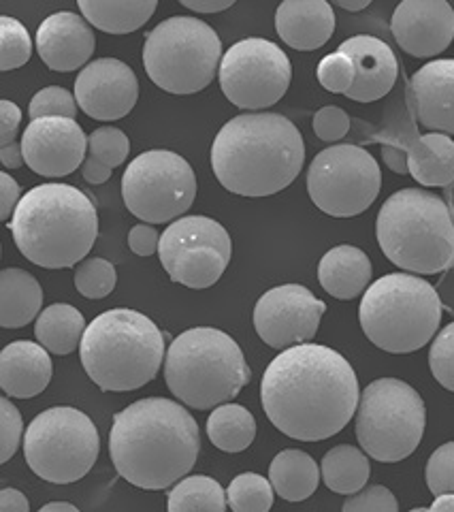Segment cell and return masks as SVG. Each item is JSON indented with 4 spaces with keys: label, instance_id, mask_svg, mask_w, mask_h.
<instances>
[{
    "label": "cell",
    "instance_id": "11a10c76",
    "mask_svg": "<svg viewBox=\"0 0 454 512\" xmlns=\"http://www.w3.org/2000/svg\"><path fill=\"white\" fill-rule=\"evenodd\" d=\"M39 512H79V508L69 502H52V504H45Z\"/></svg>",
    "mask_w": 454,
    "mask_h": 512
},
{
    "label": "cell",
    "instance_id": "9a60e30c",
    "mask_svg": "<svg viewBox=\"0 0 454 512\" xmlns=\"http://www.w3.org/2000/svg\"><path fill=\"white\" fill-rule=\"evenodd\" d=\"M218 79L222 94L235 107L258 114L282 101L293 82V67L280 45L254 37L243 39L224 52Z\"/></svg>",
    "mask_w": 454,
    "mask_h": 512
},
{
    "label": "cell",
    "instance_id": "7bdbcfd3",
    "mask_svg": "<svg viewBox=\"0 0 454 512\" xmlns=\"http://www.w3.org/2000/svg\"><path fill=\"white\" fill-rule=\"evenodd\" d=\"M342 512H399V504L393 491L374 485L350 495Z\"/></svg>",
    "mask_w": 454,
    "mask_h": 512
},
{
    "label": "cell",
    "instance_id": "e575fe53",
    "mask_svg": "<svg viewBox=\"0 0 454 512\" xmlns=\"http://www.w3.org/2000/svg\"><path fill=\"white\" fill-rule=\"evenodd\" d=\"M32 56V39L22 22L0 15V71L20 69Z\"/></svg>",
    "mask_w": 454,
    "mask_h": 512
},
{
    "label": "cell",
    "instance_id": "277c9868",
    "mask_svg": "<svg viewBox=\"0 0 454 512\" xmlns=\"http://www.w3.org/2000/svg\"><path fill=\"white\" fill-rule=\"evenodd\" d=\"M9 229L30 263L64 269L86 261L99 237V214L86 192L52 182L26 192Z\"/></svg>",
    "mask_w": 454,
    "mask_h": 512
},
{
    "label": "cell",
    "instance_id": "44dd1931",
    "mask_svg": "<svg viewBox=\"0 0 454 512\" xmlns=\"http://www.w3.org/2000/svg\"><path fill=\"white\" fill-rule=\"evenodd\" d=\"M356 69V79L352 88L346 92L350 101L356 103H374L393 90L399 62L395 52L382 39L371 35H356L339 45Z\"/></svg>",
    "mask_w": 454,
    "mask_h": 512
},
{
    "label": "cell",
    "instance_id": "7402d4cb",
    "mask_svg": "<svg viewBox=\"0 0 454 512\" xmlns=\"http://www.w3.org/2000/svg\"><path fill=\"white\" fill-rule=\"evenodd\" d=\"M416 120L433 133L454 135V60H433L410 82Z\"/></svg>",
    "mask_w": 454,
    "mask_h": 512
},
{
    "label": "cell",
    "instance_id": "8d00e7d4",
    "mask_svg": "<svg viewBox=\"0 0 454 512\" xmlns=\"http://www.w3.org/2000/svg\"><path fill=\"white\" fill-rule=\"evenodd\" d=\"M131 152V141L113 126H101L88 137V156L101 160L107 167H120Z\"/></svg>",
    "mask_w": 454,
    "mask_h": 512
},
{
    "label": "cell",
    "instance_id": "4fadbf2b",
    "mask_svg": "<svg viewBox=\"0 0 454 512\" xmlns=\"http://www.w3.org/2000/svg\"><path fill=\"white\" fill-rule=\"evenodd\" d=\"M382 171L376 158L359 146L327 148L307 169V192L320 212L352 218L367 212L380 195Z\"/></svg>",
    "mask_w": 454,
    "mask_h": 512
},
{
    "label": "cell",
    "instance_id": "bcb514c9",
    "mask_svg": "<svg viewBox=\"0 0 454 512\" xmlns=\"http://www.w3.org/2000/svg\"><path fill=\"white\" fill-rule=\"evenodd\" d=\"M22 122L20 107L11 101H0V148L9 146L18 135V126Z\"/></svg>",
    "mask_w": 454,
    "mask_h": 512
},
{
    "label": "cell",
    "instance_id": "b9f144b4",
    "mask_svg": "<svg viewBox=\"0 0 454 512\" xmlns=\"http://www.w3.org/2000/svg\"><path fill=\"white\" fill-rule=\"evenodd\" d=\"M0 423H3V431H0V463H7L18 451L24 434L22 414L11 404L9 397L0 402Z\"/></svg>",
    "mask_w": 454,
    "mask_h": 512
},
{
    "label": "cell",
    "instance_id": "6f0895ef",
    "mask_svg": "<svg viewBox=\"0 0 454 512\" xmlns=\"http://www.w3.org/2000/svg\"><path fill=\"white\" fill-rule=\"evenodd\" d=\"M410 512H427V508H414V510H410Z\"/></svg>",
    "mask_w": 454,
    "mask_h": 512
},
{
    "label": "cell",
    "instance_id": "d6986e66",
    "mask_svg": "<svg viewBox=\"0 0 454 512\" xmlns=\"http://www.w3.org/2000/svg\"><path fill=\"white\" fill-rule=\"evenodd\" d=\"M391 30L405 54L433 58L454 39V9L446 0H403L393 13Z\"/></svg>",
    "mask_w": 454,
    "mask_h": 512
},
{
    "label": "cell",
    "instance_id": "52a82bcc",
    "mask_svg": "<svg viewBox=\"0 0 454 512\" xmlns=\"http://www.w3.org/2000/svg\"><path fill=\"white\" fill-rule=\"evenodd\" d=\"M250 376L239 344L214 327H197L177 335L165 357L169 391L194 410H212L231 402L250 382Z\"/></svg>",
    "mask_w": 454,
    "mask_h": 512
},
{
    "label": "cell",
    "instance_id": "f1b7e54d",
    "mask_svg": "<svg viewBox=\"0 0 454 512\" xmlns=\"http://www.w3.org/2000/svg\"><path fill=\"white\" fill-rule=\"evenodd\" d=\"M318 463L297 448H288L280 455H275L269 466V480L286 502H303L312 498L320 483Z\"/></svg>",
    "mask_w": 454,
    "mask_h": 512
},
{
    "label": "cell",
    "instance_id": "c3c4849f",
    "mask_svg": "<svg viewBox=\"0 0 454 512\" xmlns=\"http://www.w3.org/2000/svg\"><path fill=\"white\" fill-rule=\"evenodd\" d=\"M382 158L386 167L399 173V175H405L410 173V165H408V150H405L403 146H399V143H384L382 146Z\"/></svg>",
    "mask_w": 454,
    "mask_h": 512
},
{
    "label": "cell",
    "instance_id": "30bf717a",
    "mask_svg": "<svg viewBox=\"0 0 454 512\" xmlns=\"http://www.w3.org/2000/svg\"><path fill=\"white\" fill-rule=\"evenodd\" d=\"M425 425V402L408 382L380 378L361 393L356 440L376 461L397 463L410 457L423 440Z\"/></svg>",
    "mask_w": 454,
    "mask_h": 512
},
{
    "label": "cell",
    "instance_id": "e0dca14e",
    "mask_svg": "<svg viewBox=\"0 0 454 512\" xmlns=\"http://www.w3.org/2000/svg\"><path fill=\"white\" fill-rule=\"evenodd\" d=\"M139 99V79L126 62L101 58L81 69L75 79L77 107L92 120L113 122L133 111Z\"/></svg>",
    "mask_w": 454,
    "mask_h": 512
},
{
    "label": "cell",
    "instance_id": "f35d334b",
    "mask_svg": "<svg viewBox=\"0 0 454 512\" xmlns=\"http://www.w3.org/2000/svg\"><path fill=\"white\" fill-rule=\"evenodd\" d=\"M429 367L433 378L454 393V323L446 325L431 344Z\"/></svg>",
    "mask_w": 454,
    "mask_h": 512
},
{
    "label": "cell",
    "instance_id": "9f6ffc18",
    "mask_svg": "<svg viewBox=\"0 0 454 512\" xmlns=\"http://www.w3.org/2000/svg\"><path fill=\"white\" fill-rule=\"evenodd\" d=\"M337 7L346 11H363L369 7V0H359V3H348V0H337Z\"/></svg>",
    "mask_w": 454,
    "mask_h": 512
},
{
    "label": "cell",
    "instance_id": "484cf974",
    "mask_svg": "<svg viewBox=\"0 0 454 512\" xmlns=\"http://www.w3.org/2000/svg\"><path fill=\"white\" fill-rule=\"evenodd\" d=\"M410 175L420 186H448L454 182V139L444 133H427L408 146Z\"/></svg>",
    "mask_w": 454,
    "mask_h": 512
},
{
    "label": "cell",
    "instance_id": "1f68e13d",
    "mask_svg": "<svg viewBox=\"0 0 454 512\" xmlns=\"http://www.w3.org/2000/svg\"><path fill=\"white\" fill-rule=\"evenodd\" d=\"M207 436L224 453H241L256 438V421L250 410L239 404L218 406L207 421Z\"/></svg>",
    "mask_w": 454,
    "mask_h": 512
},
{
    "label": "cell",
    "instance_id": "4dcf8cb0",
    "mask_svg": "<svg viewBox=\"0 0 454 512\" xmlns=\"http://www.w3.org/2000/svg\"><path fill=\"white\" fill-rule=\"evenodd\" d=\"M322 480L331 491L342 495L359 493L369 480L371 466L365 453H361L356 446H335L324 455L320 463Z\"/></svg>",
    "mask_w": 454,
    "mask_h": 512
},
{
    "label": "cell",
    "instance_id": "f907efd6",
    "mask_svg": "<svg viewBox=\"0 0 454 512\" xmlns=\"http://www.w3.org/2000/svg\"><path fill=\"white\" fill-rule=\"evenodd\" d=\"M0 512H28V500L18 489H3L0 491Z\"/></svg>",
    "mask_w": 454,
    "mask_h": 512
},
{
    "label": "cell",
    "instance_id": "d4e9b609",
    "mask_svg": "<svg viewBox=\"0 0 454 512\" xmlns=\"http://www.w3.org/2000/svg\"><path fill=\"white\" fill-rule=\"evenodd\" d=\"M371 274L369 256L356 246H337L318 263V282L331 297L350 301L367 291Z\"/></svg>",
    "mask_w": 454,
    "mask_h": 512
},
{
    "label": "cell",
    "instance_id": "4316f807",
    "mask_svg": "<svg viewBox=\"0 0 454 512\" xmlns=\"http://www.w3.org/2000/svg\"><path fill=\"white\" fill-rule=\"evenodd\" d=\"M43 306V291L37 278L18 267L0 274V325L22 329L30 325Z\"/></svg>",
    "mask_w": 454,
    "mask_h": 512
},
{
    "label": "cell",
    "instance_id": "7c38bea8",
    "mask_svg": "<svg viewBox=\"0 0 454 512\" xmlns=\"http://www.w3.org/2000/svg\"><path fill=\"white\" fill-rule=\"evenodd\" d=\"M197 197V178L188 160L171 150L139 154L122 178L126 210L141 222L162 224L184 216Z\"/></svg>",
    "mask_w": 454,
    "mask_h": 512
},
{
    "label": "cell",
    "instance_id": "ffe728a7",
    "mask_svg": "<svg viewBox=\"0 0 454 512\" xmlns=\"http://www.w3.org/2000/svg\"><path fill=\"white\" fill-rule=\"evenodd\" d=\"M96 39L84 15L58 11L45 18L37 30V52L56 73H71L88 67Z\"/></svg>",
    "mask_w": 454,
    "mask_h": 512
},
{
    "label": "cell",
    "instance_id": "2e32d148",
    "mask_svg": "<svg viewBox=\"0 0 454 512\" xmlns=\"http://www.w3.org/2000/svg\"><path fill=\"white\" fill-rule=\"evenodd\" d=\"M324 312L327 303L314 297L310 288L301 284L275 286L256 301L254 329L267 346L284 352L310 344Z\"/></svg>",
    "mask_w": 454,
    "mask_h": 512
},
{
    "label": "cell",
    "instance_id": "9c48e42d",
    "mask_svg": "<svg viewBox=\"0 0 454 512\" xmlns=\"http://www.w3.org/2000/svg\"><path fill=\"white\" fill-rule=\"evenodd\" d=\"M222 41L199 18L173 15L148 32L143 45L145 73L160 90L194 94L214 82L222 62Z\"/></svg>",
    "mask_w": 454,
    "mask_h": 512
},
{
    "label": "cell",
    "instance_id": "f6af8a7d",
    "mask_svg": "<svg viewBox=\"0 0 454 512\" xmlns=\"http://www.w3.org/2000/svg\"><path fill=\"white\" fill-rule=\"evenodd\" d=\"M160 237L162 233H158L152 224H137L128 233V246L137 256H152L160 248Z\"/></svg>",
    "mask_w": 454,
    "mask_h": 512
},
{
    "label": "cell",
    "instance_id": "60d3db41",
    "mask_svg": "<svg viewBox=\"0 0 454 512\" xmlns=\"http://www.w3.org/2000/svg\"><path fill=\"white\" fill-rule=\"evenodd\" d=\"M425 478L433 495H454V442L442 444L429 457Z\"/></svg>",
    "mask_w": 454,
    "mask_h": 512
},
{
    "label": "cell",
    "instance_id": "7a4b0ae2",
    "mask_svg": "<svg viewBox=\"0 0 454 512\" xmlns=\"http://www.w3.org/2000/svg\"><path fill=\"white\" fill-rule=\"evenodd\" d=\"M201 431L194 416L165 397L139 399L113 414L109 453L128 483L160 491L182 480L197 463Z\"/></svg>",
    "mask_w": 454,
    "mask_h": 512
},
{
    "label": "cell",
    "instance_id": "db71d44e",
    "mask_svg": "<svg viewBox=\"0 0 454 512\" xmlns=\"http://www.w3.org/2000/svg\"><path fill=\"white\" fill-rule=\"evenodd\" d=\"M427 512H454V495H437Z\"/></svg>",
    "mask_w": 454,
    "mask_h": 512
},
{
    "label": "cell",
    "instance_id": "603a6c76",
    "mask_svg": "<svg viewBox=\"0 0 454 512\" xmlns=\"http://www.w3.org/2000/svg\"><path fill=\"white\" fill-rule=\"evenodd\" d=\"M54 376V365L41 344L18 340L0 352V387L7 397L30 399L41 395Z\"/></svg>",
    "mask_w": 454,
    "mask_h": 512
},
{
    "label": "cell",
    "instance_id": "7dc6e473",
    "mask_svg": "<svg viewBox=\"0 0 454 512\" xmlns=\"http://www.w3.org/2000/svg\"><path fill=\"white\" fill-rule=\"evenodd\" d=\"M0 182H3V188H0V218L11 222L15 210L20 205V184L15 182L7 171L0 173Z\"/></svg>",
    "mask_w": 454,
    "mask_h": 512
},
{
    "label": "cell",
    "instance_id": "ac0fdd59",
    "mask_svg": "<svg viewBox=\"0 0 454 512\" xmlns=\"http://www.w3.org/2000/svg\"><path fill=\"white\" fill-rule=\"evenodd\" d=\"M88 137L71 118L32 120L22 135L26 165L43 178H64L86 163Z\"/></svg>",
    "mask_w": 454,
    "mask_h": 512
},
{
    "label": "cell",
    "instance_id": "ab89813d",
    "mask_svg": "<svg viewBox=\"0 0 454 512\" xmlns=\"http://www.w3.org/2000/svg\"><path fill=\"white\" fill-rule=\"evenodd\" d=\"M316 75L324 90H329L333 94H346L354 84L356 69L354 62L346 54L333 52L318 62Z\"/></svg>",
    "mask_w": 454,
    "mask_h": 512
},
{
    "label": "cell",
    "instance_id": "cb8c5ba5",
    "mask_svg": "<svg viewBox=\"0 0 454 512\" xmlns=\"http://www.w3.org/2000/svg\"><path fill=\"white\" fill-rule=\"evenodd\" d=\"M275 30L293 50H318L335 32L333 7L327 0H284L275 11Z\"/></svg>",
    "mask_w": 454,
    "mask_h": 512
},
{
    "label": "cell",
    "instance_id": "836d02e7",
    "mask_svg": "<svg viewBox=\"0 0 454 512\" xmlns=\"http://www.w3.org/2000/svg\"><path fill=\"white\" fill-rule=\"evenodd\" d=\"M273 485L261 474L246 472L233 478L226 500L233 512H269L273 506Z\"/></svg>",
    "mask_w": 454,
    "mask_h": 512
},
{
    "label": "cell",
    "instance_id": "8992f818",
    "mask_svg": "<svg viewBox=\"0 0 454 512\" xmlns=\"http://www.w3.org/2000/svg\"><path fill=\"white\" fill-rule=\"evenodd\" d=\"M384 256L410 274H442L454 265V214L425 188H403L386 199L376 220Z\"/></svg>",
    "mask_w": 454,
    "mask_h": 512
},
{
    "label": "cell",
    "instance_id": "d590c367",
    "mask_svg": "<svg viewBox=\"0 0 454 512\" xmlns=\"http://www.w3.org/2000/svg\"><path fill=\"white\" fill-rule=\"evenodd\" d=\"M116 282V267L105 259H96V256L81 261L75 269V288L88 299H103L111 295Z\"/></svg>",
    "mask_w": 454,
    "mask_h": 512
},
{
    "label": "cell",
    "instance_id": "74e56055",
    "mask_svg": "<svg viewBox=\"0 0 454 512\" xmlns=\"http://www.w3.org/2000/svg\"><path fill=\"white\" fill-rule=\"evenodd\" d=\"M28 114L32 120L39 118H71L77 116V101L75 94H71L67 88H43L32 96L28 105Z\"/></svg>",
    "mask_w": 454,
    "mask_h": 512
},
{
    "label": "cell",
    "instance_id": "6da1fadb",
    "mask_svg": "<svg viewBox=\"0 0 454 512\" xmlns=\"http://www.w3.org/2000/svg\"><path fill=\"white\" fill-rule=\"evenodd\" d=\"M261 399L267 419L284 436L320 442L350 423L361 391L352 365L337 350L301 344L267 365Z\"/></svg>",
    "mask_w": 454,
    "mask_h": 512
},
{
    "label": "cell",
    "instance_id": "83f0119b",
    "mask_svg": "<svg viewBox=\"0 0 454 512\" xmlns=\"http://www.w3.org/2000/svg\"><path fill=\"white\" fill-rule=\"evenodd\" d=\"M81 15L107 35H128L148 24L158 9L156 0H79Z\"/></svg>",
    "mask_w": 454,
    "mask_h": 512
},
{
    "label": "cell",
    "instance_id": "d6a6232c",
    "mask_svg": "<svg viewBox=\"0 0 454 512\" xmlns=\"http://www.w3.org/2000/svg\"><path fill=\"white\" fill-rule=\"evenodd\" d=\"M169 512H226V491L218 480L197 474L182 478L167 500Z\"/></svg>",
    "mask_w": 454,
    "mask_h": 512
},
{
    "label": "cell",
    "instance_id": "816d5d0a",
    "mask_svg": "<svg viewBox=\"0 0 454 512\" xmlns=\"http://www.w3.org/2000/svg\"><path fill=\"white\" fill-rule=\"evenodd\" d=\"M0 160L7 169H20L26 160H24V152H22V143L13 141L9 146L0 148Z\"/></svg>",
    "mask_w": 454,
    "mask_h": 512
},
{
    "label": "cell",
    "instance_id": "f5cc1de1",
    "mask_svg": "<svg viewBox=\"0 0 454 512\" xmlns=\"http://www.w3.org/2000/svg\"><path fill=\"white\" fill-rule=\"evenodd\" d=\"M182 5L194 13H220L233 7V0H216V3H197V0H182Z\"/></svg>",
    "mask_w": 454,
    "mask_h": 512
},
{
    "label": "cell",
    "instance_id": "ba28073f",
    "mask_svg": "<svg viewBox=\"0 0 454 512\" xmlns=\"http://www.w3.org/2000/svg\"><path fill=\"white\" fill-rule=\"evenodd\" d=\"M359 320L371 344L408 355L433 340L442 320V299L423 278L388 274L365 291Z\"/></svg>",
    "mask_w": 454,
    "mask_h": 512
},
{
    "label": "cell",
    "instance_id": "ee69618b",
    "mask_svg": "<svg viewBox=\"0 0 454 512\" xmlns=\"http://www.w3.org/2000/svg\"><path fill=\"white\" fill-rule=\"evenodd\" d=\"M350 131V116L342 107H322L314 116V133L322 141H339Z\"/></svg>",
    "mask_w": 454,
    "mask_h": 512
},
{
    "label": "cell",
    "instance_id": "f546056e",
    "mask_svg": "<svg viewBox=\"0 0 454 512\" xmlns=\"http://www.w3.org/2000/svg\"><path fill=\"white\" fill-rule=\"evenodd\" d=\"M86 329L84 316L77 308L69 306V303H54L37 318L35 335L45 350L54 352V355H71L77 346H81Z\"/></svg>",
    "mask_w": 454,
    "mask_h": 512
},
{
    "label": "cell",
    "instance_id": "681fc988",
    "mask_svg": "<svg viewBox=\"0 0 454 512\" xmlns=\"http://www.w3.org/2000/svg\"><path fill=\"white\" fill-rule=\"evenodd\" d=\"M81 173H84V180L90 184H105L111 178V167L96 160L94 156H88L86 163L81 165Z\"/></svg>",
    "mask_w": 454,
    "mask_h": 512
},
{
    "label": "cell",
    "instance_id": "8fae6325",
    "mask_svg": "<svg viewBox=\"0 0 454 512\" xmlns=\"http://www.w3.org/2000/svg\"><path fill=\"white\" fill-rule=\"evenodd\" d=\"M99 451V429L86 412L71 406L43 410L24 434L28 468L54 485H69L84 478Z\"/></svg>",
    "mask_w": 454,
    "mask_h": 512
},
{
    "label": "cell",
    "instance_id": "5bb4252c",
    "mask_svg": "<svg viewBox=\"0 0 454 512\" xmlns=\"http://www.w3.org/2000/svg\"><path fill=\"white\" fill-rule=\"evenodd\" d=\"M231 235L207 216H184L162 231L158 256L169 278L188 288L214 286L231 263Z\"/></svg>",
    "mask_w": 454,
    "mask_h": 512
},
{
    "label": "cell",
    "instance_id": "3957f363",
    "mask_svg": "<svg viewBox=\"0 0 454 512\" xmlns=\"http://www.w3.org/2000/svg\"><path fill=\"white\" fill-rule=\"evenodd\" d=\"M305 163L299 128L282 114H243L226 122L212 146V169L222 188L239 197L278 195Z\"/></svg>",
    "mask_w": 454,
    "mask_h": 512
},
{
    "label": "cell",
    "instance_id": "5b68a950",
    "mask_svg": "<svg viewBox=\"0 0 454 512\" xmlns=\"http://www.w3.org/2000/svg\"><path fill=\"white\" fill-rule=\"evenodd\" d=\"M79 355L96 387L109 393L135 391L152 382L165 361V333L145 314L116 308L88 325Z\"/></svg>",
    "mask_w": 454,
    "mask_h": 512
}]
</instances>
